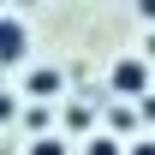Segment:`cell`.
<instances>
[{"label":"cell","mask_w":155,"mask_h":155,"mask_svg":"<svg viewBox=\"0 0 155 155\" xmlns=\"http://www.w3.org/2000/svg\"><path fill=\"white\" fill-rule=\"evenodd\" d=\"M107 84H114V96H149V60H114V72H107Z\"/></svg>","instance_id":"cell-1"},{"label":"cell","mask_w":155,"mask_h":155,"mask_svg":"<svg viewBox=\"0 0 155 155\" xmlns=\"http://www.w3.org/2000/svg\"><path fill=\"white\" fill-rule=\"evenodd\" d=\"M24 54H30V30H24V18H6V12H0V66H18Z\"/></svg>","instance_id":"cell-2"},{"label":"cell","mask_w":155,"mask_h":155,"mask_svg":"<svg viewBox=\"0 0 155 155\" xmlns=\"http://www.w3.org/2000/svg\"><path fill=\"white\" fill-rule=\"evenodd\" d=\"M54 90H60V72H48V66L24 78V96H54Z\"/></svg>","instance_id":"cell-3"},{"label":"cell","mask_w":155,"mask_h":155,"mask_svg":"<svg viewBox=\"0 0 155 155\" xmlns=\"http://www.w3.org/2000/svg\"><path fill=\"white\" fill-rule=\"evenodd\" d=\"M90 101H72V107H66V131H90Z\"/></svg>","instance_id":"cell-4"},{"label":"cell","mask_w":155,"mask_h":155,"mask_svg":"<svg viewBox=\"0 0 155 155\" xmlns=\"http://www.w3.org/2000/svg\"><path fill=\"white\" fill-rule=\"evenodd\" d=\"M84 155H125V143H119V137H90Z\"/></svg>","instance_id":"cell-5"},{"label":"cell","mask_w":155,"mask_h":155,"mask_svg":"<svg viewBox=\"0 0 155 155\" xmlns=\"http://www.w3.org/2000/svg\"><path fill=\"white\" fill-rule=\"evenodd\" d=\"M24 155H72V149H66L60 137H30V149H24Z\"/></svg>","instance_id":"cell-6"},{"label":"cell","mask_w":155,"mask_h":155,"mask_svg":"<svg viewBox=\"0 0 155 155\" xmlns=\"http://www.w3.org/2000/svg\"><path fill=\"white\" fill-rule=\"evenodd\" d=\"M131 119H137L131 107H107V125H114V131H131Z\"/></svg>","instance_id":"cell-7"},{"label":"cell","mask_w":155,"mask_h":155,"mask_svg":"<svg viewBox=\"0 0 155 155\" xmlns=\"http://www.w3.org/2000/svg\"><path fill=\"white\" fill-rule=\"evenodd\" d=\"M137 18H143V24L155 30V0H137Z\"/></svg>","instance_id":"cell-8"},{"label":"cell","mask_w":155,"mask_h":155,"mask_svg":"<svg viewBox=\"0 0 155 155\" xmlns=\"http://www.w3.org/2000/svg\"><path fill=\"white\" fill-rule=\"evenodd\" d=\"M125 155H155V143H131V149H125Z\"/></svg>","instance_id":"cell-9"},{"label":"cell","mask_w":155,"mask_h":155,"mask_svg":"<svg viewBox=\"0 0 155 155\" xmlns=\"http://www.w3.org/2000/svg\"><path fill=\"white\" fill-rule=\"evenodd\" d=\"M143 60H155V30H149V42H143Z\"/></svg>","instance_id":"cell-10"},{"label":"cell","mask_w":155,"mask_h":155,"mask_svg":"<svg viewBox=\"0 0 155 155\" xmlns=\"http://www.w3.org/2000/svg\"><path fill=\"white\" fill-rule=\"evenodd\" d=\"M18 6H30V0H18Z\"/></svg>","instance_id":"cell-11"},{"label":"cell","mask_w":155,"mask_h":155,"mask_svg":"<svg viewBox=\"0 0 155 155\" xmlns=\"http://www.w3.org/2000/svg\"><path fill=\"white\" fill-rule=\"evenodd\" d=\"M0 6H6V0H0Z\"/></svg>","instance_id":"cell-12"}]
</instances>
